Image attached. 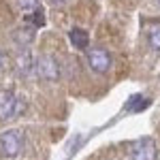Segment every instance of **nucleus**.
<instances>
[{"label":"nucleus","instance_id":"9b49d317","mask_svg":"<svg viewBox=\"0 0 160 160\" xmlns=\"http://www.w3.org/2000/svg\"><path fill=\"white\" fill-rule=\"evenodd\" d=\"M158 2H160V0H158Z\"/></svg>","mask_w":160,"mask_h":160},{"label":"nucleus","instance_id":"0eeeda50","mask_svg":"<svg viewBox=\"0 0 160 160\" xmlns=\"http://www.w3.org/2000/svg\"><path fill=\"white\" fill-rule=\"evenodd\" d=\"M148 41L156 51H160V24H154L148 28Z\"/></svg>","mask_w":160,"mask_h":160},{"label":"nucleus","instance_id":"39448f33","mask_svg":"<svg viewBox=\"0 0 160 160\" xmlns=\"http://www.w3.org/2000/svg\"><path fill=\"white\" fill-rule=\"evenodd\" d=\"M37 73L43 77V79H56L58 77V64L51 60V58H43L38 60L37 64Z\"/></svg>","mask_w":160,"mask_h":160},{"label":"nucleus","instance_id":"6e6552de","mask_svg":"<svg viewBox=\"0 0 160 160\" xmlns=\"http://www.w3.org/2000/svg\"><path fill=\"white\" fill-rule=\"evenodd\" d=\"M37 2L38 0H19V7L26 9V11H30V9H37Z\"/></svg>","mask_w":160,"mask_h":160},{"label":"nucleus","instance_id":"f03ea898","mask_svg":"<svg viewBox=\"0 0 160 160\" xmlns=\"http://www.w3.org/2000/svg\"><path fill=\"white\" fill-rule=\"evenodd\" d=\"M88 64H90V68L92 71H96V73H107L111 68V56L107 49H102V47H92V49L88 51Z\"/></svg>","mask_w":160,"mask_h":160},{"label":"nucleus","instance_id":"9d476101","mask_svg":"<svg viewBox=\"0 0 160 160\" xmlns=\"http://www.w3.org/2000/svg\"><path fill=\"white\" fill-rule=\"evenodd\" d=\"M53 2H62V0H53Z\"/></svg>","mask_w":160,"mask_h":160},{"label":"nucleus","instance_id":"7ed1b4c3","mask_svg":"<svg viewBox=\"0 0 160 160\" xmlns=\"http://www.w3.org/2000/svg\"><path fill=\"white\" fill-rule=\"evenodd\" d=\"M22 107H24V105L19 102V98L13 94L11 90H2V92H0V118H2V120L13 118L15 113H19Z\"/></svg>","mask_w":160,"mask_h":160},{"label":"nucleus","instance_id":"20e7f679","mask_svg":"<svg viewBox=\"0 0 160 160\" xmlns=\"http://www.w3.org/2000/svg\"><path fill=\"white\" fill-rule=\"evenodd\" d=\"M156 158V143L154 139H141L132 145V160H154Z\"/></svg>","mask_w":160,"mask_h":160},{"label":"nucleus","instance_id":"1a4fd4ad","mask_svg":"<svg viewBox=\"0 0 160 160\" xmlns=\"http://www.w3.org/2000/svg\"><path fill=\"white\" fill-rule=\"evenodd\" d=\"M0 66H2V51H0Z\"/></svg>","mask_w":160,"mask_h":160},{"label":"nucleus","instance_id":"f257e3e1","mask_svg":"<svg viewBox=\"0 0 160 160\" xmlns=\"http://www.w3.org/2000/svg\"><path fill=\"white\" fill-rule=\"evenodd\" d=\"M24 148V135L22 130H7L0 135V152L4 158H11V156H17Z\"/></svg>","mask_w":160,"mask_h":160},{"label":"nucleus","instance_id":"423d86ee","mask_svg":"<svg viewBox=\"0 0 160 160\" xmlns=\"http://www.w3.org/2000/svg\"><path fill=\"white\" fill-rule=\"evenodd\" d=\"M68 38H71V43H73V47H77V49H86L88 43H90L88 32L81 30V28H73V30L68 32Z\"/></svg>","mask_w":160,"mask_h":160}]
</instances>
